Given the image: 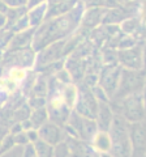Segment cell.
Returning <instances> with one entry per match:
<instances>
[{
    "instance_id": "1",
    "label": "cell",
    "mask_w": 146,
    "mask_h": 157,
    "mask_svg": "<svg viewBox=\"0 0 146 157\" xmlns=\"http://www.w3.org/2000/svg\"><path fill=\"white\" fill-rule=\"evenodd\" d=\"M84 11L85 7L80 2L71 12L45 20L39 26L35 28L33 37V48L35 51H41L42 48L53 42L67 39V37H69L81 24Z\"/></svg>"
},
{
    "instance_id": "2",
    "label": "cell",
    "mask_w": 146,
    "mask_h": 157,
    "mask_svg": "<svg viewBox=\"0 0 146 157\" xmlns=\"http://www.w3.org/2000/svg\"><path fill=\"white\" fill-rule=\"evenodd\" d=\"M128 124L129 122H126L123 115H114L111 126L107 131L111 139L110 155L112 157H132Z\"/></svg>"
},
{
    "instance_id": "3",
    "label": "cell",
    "mask_w": 146,
    "mask_h": 157,
    "mask_svg": "<svg viewBox=\"0 0 146 157\" xmlns=\"http://www.w3.org/2000/svg\"><path fill=\"white\" fill-rule=\"evenodd\" d=\"M145 70H128V68L121 70L118 89L112 98H115L116 101H120L121 98L129 94L142 93L145 85Z\"/></svg>"
},
{
    "instance_id": "4",
    "label": "cell",
    "mask_w": 146,
    "mask_h": 157,
    "mask_svg": "<svg viewBox=\"0 0 146 157\" xmlns=\"http://www.w3.org/2000/svg\"><path fill=\"white\" fill-rule=\"evenodd\" d=\"M120 111L124 119L129 123L140 122L146 118V101L142 93H134L121 98Z\"/></svg>"
},
{
    "instance_id": "5",
    "label": "cell",
    "mask_w": 146,
    "mask_h": 157,
    "mask_svg": "<svg viewBox=\"0 0 146 157\" xmlns=\"http://www.w3.org/2000/svg\"><path fill=\"white\" fill-rule=\"evenodd\" d=\"M69 124L72 132H75V136L84 141H91L94 139V136L98 130L95 119H89L80 114H77L76 111H73L69 114Z\"/></svg>"
},
{
    "instance_id": "6",
    "label": "cell",
    "mask_w": 146,
    "mask_h": 157,
    "mask_svg": "<svg viewBox=\"0 0 146 157\" xmlns=\"http://www.w3.org/2000/svg\"><path fill=\"white\" fill-rule=\"evenodd\" d=\"M132 157H146V118L128 124Z\"/></svg>"
},
{
    "instance_id": "7",
    "label": "cell",
    "mask_w": 146,
    "mask_h": 157,
    "mask_svg": "<svg viewBox=\"0 0 146 157\" xmlns=\"http://www.w3.org/2000/svg\"><path fill=\"white\" fill-rule=\"evenodd\" d=\"M144 45H134L128 48H120L118 51V62L121 67L128 70H144L142 59Z\"/></svg>"
},
{
    "instance_id": "8",
    "label": "cell",
    "mask_w": 146,
    "mask_h": 157,
    "mask_svg": "<svg viewBox=\"0 0 146 157\" xmlns=\"http://www.w3.org/2000/svg\"><path fill=\"white\" fill-rule=\"evenodd\" d=\"M121 70H123V68L120 66L108 64L103 68V71H102V75L99 78V85L102 88V90H103L108 97H114L116 89H118Z\"/></svg>"
},
{
    "instance_id": "9",
    "label": "cell",
    "mask_w": 146,
    "mask_h": 157,
    "mask_svg": "<svg viewBox=\"0 0 146 157\" xmlns=\"http://www.w3.org/2000/svg\"><path fill=\"white\" fill-rule=\"evenodd\" d=\"M76 101H77V104H76L77 114H80L85 118H89V119H95L99 102L93 93L87 89L81 90L80 96Z\"/></svg>"
},
{
    "instance_id": "10",
    "label": "cell",
    "mask_w": 146,
    "mask_h": 157,
    "mask_svg": "<svg viewBox=\"0 0 146 157\" xmlns=\"http://www.w3.org/2000/svg\"><path fill=\"white\" fill-rule=\"evenodd\" d=\"M65 41L67 39H61V41H56L51 43V45L46 46L45 48L41 50V55H39V60L38 64L41 67H45L50 63L57 62L61 56L64 55V46H65Z\"/></svg>"
},
{
    "instance_id": "11",
    "label": "cell",
    "mask_w": 146,
    "mask_h": 157,
    "mask_svg": "<svg viewBox=\"0 0 146 157\" xmlns=\"http://www.w3.org/2000/svg\"><path fill=\"white\" fill-rule=\"evenodd\" d=\"M38 137L41 140L46 141L50 145L55 147L56 144H59L63 139V131L59 127V124L53 123V122H46L45 124H42L39 128L37 130Z\"/></svg>"
},
{
    "instance_id": "12",
    "label": "cell",
    "mask_w": 146,
    "mask_h": 157,
    "mask_svg": "<svg viewBox=\"0 0 146 157\" xmlns=\"http://www.w3.org/2000/svg\"><path fill=\"white\" fill-rule=\"evenodd\" d=\"M69 114V106L64 102V98L63 100L60 97L53 98L50 110H48V118L51 119V122L56 124H63L68 119Z\"/></svg>"
},
{
    "instance_id": "13",
    "label": "cell",
    "mask_w": 146,
    "mask_h": 157,
    "mask_svg": "<svg viewBox=\"0 0 146 157\" xmlns=\"http://www.w3.org/2000/svg\"><path fill=\"white\" fill-rule=\"evenodd\" d=\"M106 12V8L103 7H91L87 8L86 11H84L81 18V26L84 29H93L97 28L102 24V20H103Z\"/></svg>"
},
{
    "instance_id": "14",
    "label": "cell",
    "mask_w": 146,
    "mask_h": 157,
    "mask_svg": "<svg viewBox=\"0 0 146 157\" xmlns=\"http://www.w3.org/2000/svg\"><path fill=\"white\" fill-rule=\"evenodd\" d=\"M114 119V111L112 109L108 106V104L104 101H102L99 106H98V111H97V117H95V122L97 126L100 131H108L111 122Z\"/></svg>"
},
{
    "instance_id": "15",
    "label": "cell",
    "mask_w": 146,
    "mask_h": 157,
    "mask_svg": "<svg viewBox=\"0 0 146 157\" xmlns=\"http://www.w3.org/2000/svg\"><path fill=\"white\" fill-rule=\"evenodd\" d=\"M34 32H35V28H27L25 30L18 32L12 38L9 48L11 50H22V48H26L33 42Z\"/></svg>"
},
{
    "instance_id": "16",
    "label": "cell",
    "mask_w": 146,
    "mask_h": 157,
    "mask_svg": "<svg viewBox=\"0 0 146 157\" xmlns=\"http://www.w3.org/2000/svg\"><path fill=\"white\" fill-rule=\"evenodd\" d=\"M78 3H80V0H64V2H60V3L48 4L45 20L56 17V16H61V14H65L68 12H71Z\"/></svg>"
},
{
    "instance_id": "17",
    "label": "cell",
    "mask_w": 146,
    "mask_h": 157,
    "mask_svg": "<svg viewBox=\"0 0 146 157\" xmlns=\"http://www.w3.org/2000/svg\"><path fill=\"white\" fill-rule=\"evenodd\" d=\"M47 8H48V3L45 2L39 4V6L34 7L31 9H27V18H29V24L31 28H37L45 21L46 18V13H47Z\"/></svg>"
},
{
    "instance_id": "18",
    "label": "cell",
    "mask_w": 146,
    "mask_h": 157,
    "mask_svg": "<svg viewBox=\"0 0 146 157\" xmlns=\"http://www.w3.org/2000/svg\"><path fill=\"white\" fill-rule=\"evenodd\" d=\"M29 121L33 126L34 130H38L42 124H45L48 121V110L46 106L43 107H38V109H34L30 115H29Z\"/></svg>"
},
{
    "instance_id": "19",
    "label": "cell",
    "mask_w": 146,
    "mask_h": 157,
    "mask_svg": "<svg viewBox=\"0 0 146 157\" xmlns=\"http://www.w3.org/2000/svg\"><path fill=\"white\" fill-rule=\"evenodd\" d=\"M67 71L69 73L71 78H75V81L81 80L82 75H84V67H82V63L77 59L71 58L67 63Z\"/></svg>"
},
{
    "instance_id": "20",
    "label": "cell",
    "mask_w": 146,
    "mask_h": 157,
    "mask_svg": "<svg viewBox=\"0 0 146 157\" xmlns=\"http://www.w3.org/2000/svg\"><path fill=\"white\" fill-rule=\"evenodd\" d=\"M33 145L35 149L37 157H53V147L41 140L39 137L35 141H33Z\"/></svg>"
},
{
    "instance_id": "21",
    "label": "cell",
    "mask_w": 146,
    "mask_h": 157,
    "mask_svg": "<svg viewBox=\"0 0 146 157\" xmlns=\"http://www.w3.org/2000/svg\"><path fill=\"white\" fill-rule=\"evenodd\" d=\"M94 144L100 152H110L111 148V139L108 132L100 131L98 134H95L94 136Z\"/></svg>"
},
{
    "instance_id": "22",
    "label": "cell",
    "mask_w": 146,
    "mask_h": 157,
    "mask_svg": "<svg viewBox=\"0 0 146 157\" xmlns=\"http://www.w3.org/2000/svg\"><path fill=\"white\" fill-rule=\"evenodd\" d=\"M137 28H138V21L134 16L125 18L124 21L121 22V30H123L124 33H126V34L134 33L136 30H137Z\"/></svg>"
},
{
    "instance_id": "23",
    "label": "cell",
    "mask_w": 146,
    "mask_h": 157,
    "mask_svg": "<svg viewBox=\"0 0 146 157\" xmlns=\"http://www.w3.org/2000/svg\"><path fill=\"white\" fill-rule=\"evenodd\" d=\"M76 100H77V96H76V89H75V86L68 85V86L65 88V90H64V102L71 107L73 104H75Z\"/></svg>"
},
{
    "instance_id": "24",
    "label": "cell",
    "mask_w": 146,
    "mask_h": 157,
    "mask_svg": "<svg viewBox=\"0 0 146 157\" xmlns=\"http://www.w3.org/2000/svg\"><path fill=\"white\" fill-rule=\"evenodd\" d=\"M22 153H24V145L14 144L11 149H8L0 155V157H22Z\"/></svg>"
},
{
    "instance_id": "25",
    "label": "cell",
    "mask_w": 146,
    "mask_h": 157,
    "mask_svg": "<svg viewBox=\"0 0 146 157\" xmlns=\"http://www.w3.org/2000/svg\"><path fill=\"white\" fill-rule=\"evenodd\" d=\"M13 139H14V144H17V145H26L27 143H30L25 131H20V132H17V134H14Z\"/></svg>"
},
{
    "instance_id": "26",
    "label": "cell",
    "mask_w": 146,
    "mask_h": 157,
    "mask_svg": "<svg viewBox=\"0 0 146 157\" xmlns=\"http://www.w3.org/2000/svg\"><path fill=\"white\" fill-rule=\"evenodd\" d=\"M30 105L31 107H34V109H38V107H43L46 106V101H45V97H37L34 96V98H31L30 100Z\"/></svg>"
},
{
    "instance_id": "27",
    "label": "cell",
    "mask_w": 146,
    "mask_h": 157,
    "mask_svg": "<svg viewBox=\"0 0 146 157\" xmlns=\"http://www.w3.org/2000/svg\"><path fill=\"white\" fill-rule=\"evenodd\" d=\"M8 8H20L26 7V0H3Z\"/></svg>"
},
{
    "instance_id": "28",
    "label": "cell",
    "mask_w": 146,
    "mask_h": 157,
    "mask_svg": "<svg viewBox=\"0 0 146 157\" xmlns=\"http://www.w3.org/2000/svg\"><path fill=\"white\" fill-rule=\"evenodd\" d=\"M22 157H37V153H35V149H34L33 143H27L26 145H24Z\"/></svg>"
},
{
    "instance_id": "29",
    "label": "cell",
    "mask_w": 146,
    "mask_h": 157,
    "mask_svg": "<svg viewBox=\"0 0 146 157\" xmlns=\"http://www.w3.org/2000/svg\"><path fill=\"white\" fill-rule=\"evenodd\" d=\"M103 2L104 0H85V6L86 8H91V7H103Z\"/></svg>"
},
{
    "instance_id": "30",
    "label": "cell",
    "mask_w": 146,
    "mask_h": 157,
    "mask_svg": "<svg viewBox=\"0 0 146 157\" xmlns=\"http://www.w3.org/2000/svg\"><path fill=\"white\" fill-rule=\"evenodd\" d=\"M45 2H47V0H27V2H26V8L27 9H31V8L39 6V4L45 3Z\"/></svg>"
},
{
    "instance_id": "31",
    "label": "cell",
    "mask_w": 146,
    "mask_h": 157,
    "mask_svg": "<svg viewBox=\"0 0 146 157\" xmlns=\"http://www.w3.org/2000/svg\"><path fill=\"white\" fill-rule=\"evenodd\" d=\"M7 25V14L0 13V28H4Z\"/></svg>"
},
{
    "instance_id": "32",
    "label": "cell",
    "mask_w": 146,
    "mask_h": 157,
    "mask_svg": "<svg viewBox=\"0 0 146 157\" xmlns=\"http://www.w3.org/2000/svg\"><path fill=\"white\" fill-rule=\"evenodd\" d=\"M8 7H7V4L3 2V0H0V13H7L8 12Z\"/></svg>"
},
{
    "instance_id": "33",
    "label": "cell",
    "mask_w": 146,
    "mask_h": 157,
    "mask_svg": "<svg viewBox=\"0 0 146 157\" xmlns=\"http://www.w3.org/2000/svg\"><path fill=\"white\" fill-rule=\"evenodd\" d=\"M141 9H142V20L146 22V0L142 2V7H141Z\"/></svg>"
},
{
    "instance_id": "34",
    "label": "cell",
    "mask_w": 146,
    "mask_h": 157,
    "mask_svg": "<svg viewBox=\"0 0 146 157\" xmlns=\"http://www.w3.org/2000/svg\"><path fill=\"white\" fill-rule=\"evenodd\" d=\"M142 94H144V98L146 101V75H145V85H144V90H142Z\"/></svg>"
},
{
    "instance_id": "35",
    "label": "cell",
    "mask_w": 146,
    "mask_h": 157,
    "mask_svg": "<svg viewBox=\"0 0 146 157\" xmlns=\"http://www.w3.org/2000/svg\"><path fill=\"white\" fill-rule=\"evenodd\" d=\"M60 2H64V0H47L48 4H55V3H60Z\"/></svg>"
},
{
    "instance_id": "36",
    "label": "cell",
    "mask_w": 146,
    "mask_h": 157,
    "mask_svg": "<svg viewBox=\"0 0 146 157\" xmlns=\"http://www.w3.org/2000/svg\"><path fill=\"white\" fill-rule=\"evenodd\" d=\"M26 2H27V0H26Z\"/></svg>"
}]
</instances>
